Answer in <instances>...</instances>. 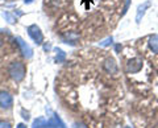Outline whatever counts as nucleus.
<instances>
[{
    "instance_id": "f257e3e1",
    "label": "nucleus",
    "mask_w": 158,
    "mask_h": 128,
    "mask_svg": "<svg viewBox=\"0 0 158 128\" xmlns=\"http://www.w3.org/2000/svg\"><path fill=\"white\" fill-rule=\"evenodd\" d=\"M8 74L15 82H21L24 78H25V74H27L25 63H23L20 61L12 62L8 67Z\"/></svg>"
},
{
    "instance_id": "f03ea898",
    "label": "nucleus",
    "mask_w": 158,
    "mask_h": 128,
    "mask_svg": "<svg viewBox=\"0 0 158 128\" xmlns=\"http://www.w3.org/2000/svg\"><path fill=\"white\" fill-rule=\"evenodd\" d=\"M28 34H29V37L37 44V45H41V44L44 42V34L41 32V29H40L36 24L28 27Z\"/></svg>"
},
{
    "instance_id": "7ed1b4c3",
    "label": "nucleus",
    "mask_w": 158,
    "mask_h": 128,
    "mask_svg": "<svg viewBox=\"0 0 158 128\" xmlns=\"http://www.w3.org/2000/svg\"><path fill=\"white\" fill-rule=\"evenodd\" d=\"M13 106V98L7 91H0V107L4 110H9Z\"/></svg>"
},
{
    "instance_id": "20e7f679",
    "label": "nucleus",
    "mask_w": 158,
    "mask_h": 128,
    "mask_svg": "<svg viewBox=\"0 0 158 128\" xmlns=\"http://www.w3.org/2000/svg\"><path fill=\"white\" fill-rule=\"evenodd\" d=\"M142 69V60L141 58H132V60L128 61L127 65V70L131 74H135V73H138Z\"/></svg>"
},
{
    "instance_id": "39448f33",
    "label": "nucleus",
    "mask_w": 158,
    "mask_h": 128,
    "mask_svg": "<svg viewBox=\"0 0 158 128\" xmlns=\"http://www.w3.org/2000/svg\"><path fill=\"white\" fill-rule=\"evenodd\" d=\"M16 40L19 41V45H20V48H21V53H23V56L25 57V58H31L32 57V53H33V50L31 49V46L28 45V44L23 40L21 37H17Z\"/></svg>"
},
{
    "instance_id": "423d86ee",
    "label": "nucleus",
    "mask_w": 158,
    "mask_h": 128,
    "mask_svg": "<svg viewBox=\"0 0 158 128\" xmlns=\"http://www.w3.org/2000/svg\"><path fill=\"white\" fill-rule=\"evenodd\" d=\"M148 45H149V49L153 53L158 54V34H153V36L149 37Z\"/></svg>"
},
{
    "instance_id": "0eeeda50",
    "label": "nucleus",
    "mask_w": 158,
    "mask_h": 128,
    "mask_svg": "<svg viewBox=\"0 0 158 128\" xmlns=\"http://www.w3.org/2000/svg\"><path fill=\"white\" fill-rule=\"evenodd\" d=\"M104 69L108 71V73H111V74H116L117 73V65L115 63V61L112 60V58H108V60L104 62Z\"/></svg>"
},
{
    "instance_id": "6e6552de",
    "label": "nucleus",
    "mask_w": 158,
    "mask_h": 128,
    "mask_svg": "<svg viewBox=\"0 0 158 128\" xmlns=\"http://www.w3.org/2000/svg\"><path fill=\"white\" fill-rule=\"evenodd\" d=\"M149 6H150V3H149V2H146V3L142 4V6L138 7V9H137V16H136L137 23H140V21H141V17L145 15V11H146L148 8H149Z\"/></svg>"
},
{
    "instance_id": "1a4fd4ad",
    "label": "nucleus",
    "mask_w": 158,
    "mask_h": 128,
    "mask_svg": "<svg viewBox=\"0 0 158 128\" xmlns=\"http://www.w3.org/2000/svg\"><path fill=\"white\" fill-rule=\"evenodd\" d=\"M45 126H46V120L44 117H40V119L34 120L33 123V128H45Z\"/></svg>"
},
{
    "instance_id": "9d476101",
    "label": "nucleus",
    "mask_w": 158,
    "mask_h": 128,
    "mask_svg": "<svg viewBox=\"0 0 158 128\" xmlns=\"http://www.w3.org/2000/svg\"><path fill=\"white\" fill-rule=\"evenodd\" d=\"M57 61L58 62H61V61H63V60H65V52H62V50H59V49H58V50H57Z\"/></svg>"
},
{
    "instance_id": "9b49d317",
    "label": "nucleus",
    "mask_w": 158,
    "mask_h": 128,
    "mask_svg": "<svg viewBox=\"0 0 158 128\" xmlns=\"http://www.w3.org/2000/svg\"><path fill=\"white\" fill-rule=\"evenodd\" d=\"M0 128H12L11 123H8L6 120H0Z\"/></svg>"
},
{
    "instance_id": "f8f14e48",
    "label": "nucleus",
    "mask_w": 158,
    "mask_h": 128,
    "mask_svg": "<svg viewBox=\"0 0 158 128\" xmlns=\"http://www.w3.org/2000/svg\"><path fill=\"white\" fill-rule=\"evenodd\" d=\"M4 17H7V19H8V23H11V24H13L15 21H16V20H15V17L12 16L11 13H8V12L4 13Z\"/></svg>"
},
{
    "instance_id": "ddd939ff",
    "label": "nucleus",
    "mask_w": 158,
    "mask_h": 128,
    "mask_svg": "<svg viewBox=\"0 0 158 128\" xmlns=\"http://www.w3.org/2000/svg\"><path fill=\"white\" fill-rule=\"evenodd\" d=\"M16 128H28V127H27V124H25V123H19Z\"/></svg>"
},
{
    "instance_id": "4468645a",
    "label": "nucleus",
    "mask_w": 158,
    "mask_h": 128,
    "mask_svg": "<svg viewBox=\"0 0 158 128\" xmlns=\"http://www.w3.org/2000/svg\"><path fill=\"white\" fill-rule=\"evenodd\" d=\"M77 128H86V126H83V124H79Z\"/></svg>"
},
{
    "instance_id": "2eb2a0df",
    "label": "nucleus",
    "mask_w": 158,
    "mask_h": 128,
    "mask_svg": "<svg viewBox=\"0 0 158 128\" xmlns=\"http://www.w3.org/2000/svg\"><path fill=\"white\" fill-rule=\"evenodd\" d=\"M2 45H3V38L0 37V46H2Z\"/></svg>"
},
{
    "instance_id": "dca6fc26",
    "label": "nucleus",
    "mask_w": 158,
    "mask_h": 128,
    "mask_svg": "<svg viewBox=\"0 0 158 128\" xmlns=\"http://www.w3.org/2000/svg\"><path fill=\"white\" fill-rule=\"evenodd\" d=\"M32 2V0H25V3H31Z\"/></svg>"
},
{
    "instance_id": "f3484780",
    "label": "nucleus",
    "mask_w": 158,
    "mask_h": 128,
    "mask_svg": "<svg viewBox=\"0 0 158 128\" xmlns=\"http://www.w3.org/2000/svg\"><path fill=\"white\" fill-rule=\"evenodd\" d=\"M127 128H128V127H127Z\"/></svg>"
}]
</instances>
